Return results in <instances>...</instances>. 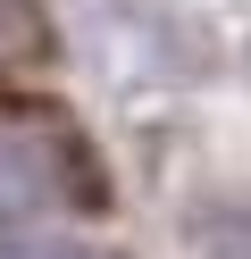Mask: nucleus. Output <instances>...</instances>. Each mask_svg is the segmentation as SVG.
Instances as JSON below:
<instances>
[{
  "label": "nucleus",
  "instance_id": "f257e3e1",
  "mask_svg": "<svg viewBox=\"0 0 251 259\" xmlns=\"http://www.w3.org/2000/svg\"><path fill=\"white\" fill-rule=\"evenodd\" d=\"M59 201V176H50L42 151H25V142H0V226L9 218H33V209Z\"/></svg>",
  "mask_w": 251,
  "mask_h": 259
},
{
  "label": "nucleus",
  "instance_id": "f03ea898",
  "mask_svg": "<svg viewBox=\"0 0 251 259\" xmlns=\"http://www.w3.org/2000/svg\"><path fill=\"white\" fill-rule=\"evenodd\" d=\"M0 259H117V251H100V242H76V234H42V242H9Z\"/></svg>",
  "mask_w": 251,
  "mask_h": 259
}]
</instances>
